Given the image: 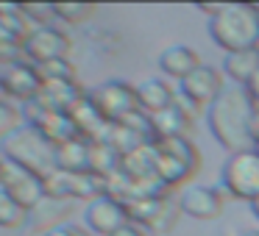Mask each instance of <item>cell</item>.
I'll list each match as a JSON object with an SVG mask.
<instances>
[{
  "mask_svg": "<svg viewBox=\"0 0 259 236\" xmlns=\"http://www.w3.org/2000/svg\"><path fill=\"white\" fill-rule=\"evenodd\" d=\"M176 200H179L181 214L192 219H214L223 211V195L212 186H187Z\"/></svg>",
  "mask_w": 259,
  "mask_h": 236,
  "instance_id": "12",
  "label": "cell"
},
{
  "mask_svg": "<svg viewBox=\"0 0 259 236\" xmlns=\"http://www.w3.org/2000/svg\"><path fill=\"white\" fill-rule=\"evenodd\" d=\"M176 106H179L181 111L187 114V117H192V120H195L198 114H201L203 108H206V106H201L198 100H192V97H187L184 92H176Z\"/></svg>",
  "mask_w": 259,
  "mask_h": 236,
  "instance_id": "31",
  "label": "cell"
},
{
  "mask_svg": "<svg viewBox=\"0 0 259 236\" xmlns=\"http://www.w3.org/2000/svg\"><path fill=\"white\" fill-rule=\"evenodd\" d=\"M20 9L36 28H48L56 17V3H20Z\"/></svg>",
  "mask_w": 259,
  "mask_h": 236,
  "instance_id": "29",
  "label": "cell"
},
{
  "mask_svg": "<svg viewBox=\"0 0 259 236\" xmlns=\"http://www.w3.org/2000/svg\"><path fill=\"white\" fill-rule=\"evenodd\" d=\"M251 136H253V147L259 150V108L253 111V123H251Z\"/></svg>",
  "mask_w": 259,
  "mask_h": 236,
  "instance_id": "35",
  "label": "cell"
},
{
  "mask_svg": "<svg viewBox=\"0 0 259 236\" xmlns=\"http://www.w3.org/2000/svg\"><path fill=\"white\" fill-rule=\"evenodd\" d=\"M256 153H259V150H256Z\"/></svg>",
  "mask_w": 259,
  "mask_h": 236,
  "instance_id": "40",
  "label": "cell"
},
{
  "mask_svg": "<svg viewBox=\"0 0 259 236\" xmlns=\"http://www.w3.org/2000/svg\"><path fill=\"white\" fill-rule=\"evenodd\" d=\"M212 42L229 53L256 50L259 47V9L248 3H226L206 23Z\"/></svg>",
  "mask_w": 259,
  "mask_h": 236,
  "instance_id": "2",
  "label": "cell"
},
{
  "mask_svg": "<svg viewBox=\"0 0 259 236\" xmlns=\"http://www.w3.org/2000/svg\"><path fill=\"white\" fill-rule=\"evenodd\" d=\"M20 108H14L12 103H0V139H6L12 131L20 128Z\"/></svg>",
  "mask_w": 259,
  "mask_h": 236,
  "instance_id": "30",
  "label": "cell"
},
{
  "mask_svg": "<svg viewBox=\"0 0 259 236\" xmlns=\"http://www.w3.org/2000/svg\"><path fill=\"white\" fill-rule=\"evenodd\" d=\"M75 203L78 200H70V197H45L39 206H34L28 211V228L31 230H53L59 225L67 222V217L75 211Z\"/></svg>",
  "mask_w": 259,
  "mask_h": 236,
  "instance_id": "15",
  "label": "cell"
},
{
  "mask_svg": "<svg viewBox=\"0 0 259 236\" xmlns=\"http://www.w3.org/2000/svg\"><path fill=\"white\" fill-rule=\"evenodd\" d=\"M253 111H256V103L248 97L245 86H229L209 106V111H206L209 131L218 139V145L226 147L231 156L234 153H245V150H256L253 147V136H251Z\"/></svg>",
  "mask_w": 259,
  "mask_h": 236,
  "instance_id": "1",
  "label": "cell"
},
{
  "mask_svg": "<svg viewBox=\"0 0 259 236\" xmlns=\"http://www.w3.org/2000/svg\"><path fill=\"white\" fill-rule=\"evenodd\" d=\"M34 34L31 20L23 14L20 3H9L0 6V42H14V45H25V39Z\"/></svg>",
  "mask_w": 259,
  "mask_h": 236,
  "instance_id": "18",
  "label": "cell"
},
{
  "mask_svg": "<svg viewBox=\"0 0 259 236\" xmlns=\"http://www.w3.org/2000/svg\"><path fill=\"white\" fill-rule=\"evenodd\" d=\"M42 75V84L45 81H75V67L67 62V58H53V62L36 64Z\"/></svg>",
  "mask_w": 259,
  "mask_h": 236,
  "instance_id": "28",
  "label": "cell"
},
{
  "mask_svg": "<svg viewBox=\"0 0 259 236\" xmlns=\"http://www.w3.org/2000/svg\"><path fill=\"white\" fill-rule=\"evenodd\" d=\"M95 9L98 6H92V3H56V17L70 25H84L95 14Z\"/></svg>",
  "mask_w": 259,
  "mask_h": 236,
  "instance_id": "27",
  "label": "cell"
},
{
  "mask_svg": "<svg viewBox=\"0 0 259 236\" xmlns=\"http://www.w3.org/2000/svg\"><path fill=\"white\" fill-rule=\"evenodd\" d=\"M195 67H201V58H198V53L187 45H170L167 50H162V56H159V70H162L167 78H176L179 84Z\"/></svg>",
  "mask_w": 259,
  "mask_h": 236,
  "instance_id": "16",
  "label": "cell"
},
{
  "mask_svg": "<svg viewBox=\"0 0 259 236\" xmlns=\"http://www.w3.org/2000/svg\"><path fill=\"white\" fill-rule=\"evenodd\" d=\"M0 172H3V158H0Z\"/></svg>",
  "mask_w": 259,
  "mask_h": 236,
  "instance_id": "39",
  "label": "cell"
},
{
  "mask_svg": "<svg viewBox=\"0 0 259 236\" xmlns=\"http://www.w3.org/2000/svg\"><path fill=\"white\" fill-rule=\"evenodd\" d=\"M125 208H128V217L134 225L159 230V233L173 228L179 214H181L179 200H173L170 195L167 197H137V200H131Z\"/></svg>",
  "mask_w": 259,
  "mask_h": 236,
  "instance_id": "7",
  "label": "cell"
},
{
  "mask_svg": "<svg viewBox=\"0 0 259 236\" xmlns=\"http://www.w3.org/2000/svg\"><path fill=\"white\" fill-rule=\"evenodd\" d=\"M176 92L167 81L162 78H148L137 86V97H140V108L148 114H159L164 108H170L176 103Z\"/></svg>",
  "mask_w": 259,
  "mask_h": 236,
  "instance_id": "17",
  "label": "cell"
},
{
  "mask_svg": "<svg viewBox=\"0 0 259 236\" xmlns=\"http://www.w3.org/2000/svg\"><path fill=\"white\" fill-rule=\"evenodd\" d=\"M220 178H223V186L231 197L253 203L259 197V153L245 150L229 156Z\"/></svg>",
  "mask_w": 259,
  "mask_h": 236,
  "instance_id": "4",
  "label": "cell"
},
{
  "mask_svg": "<svg viewBox=\"0 0 259 236\" xmlns=\"http://www.w3.org/2000/svg\"><path fill=\"white\" fill-rule=\"evenodd\" d=\"M153 117V131H156V142L159 139H179V136H187L192 131V117H187L179 106H170L159 114H151Z\"/></svg>",
  "mask_w": 259,
  "mask_h": 236,
  "instance_id": "19",
  "label": "cell"
},
{
  "mask_svg": "<svg viewBox=\"0 0 259 236\" xmlns=\"http://www.w3.org/2000/svg\"><path fill=\"white\" fill-rule=\"evenodd\" d=\"M90 97L101 114L109 123H120L125 120L131 111L140 108V97H137V86L125 84V81H103V84L92 86Z\"/></svg>",
  "mask_w": 259,
  "mask_h": 236,
  "instance_id": "5",
  "label": "cell"
},
{
  "mask_svg": "<svg viewBox=\"0 0 259 236\" xmlns=\"http://www.w3.org/2000/svg\"><path fill=\"white\" fill-rule=\"evenodd\" d=\"M9 86H6V81H3V75H0V103H9Z\"/></svg>",
  "mask_w": 259,
  "mask_h": 236,
  "instance_id": "36",
  "label": "cell"
},
{
  "mask_svg": "<svg viewBox=\"0 0 259 236\" xmlns=\"http://www.w3.org/2000/svg\"><path fill=\"white\" fill-rule=\"evenodd\" d=\"M84 86H78V81H45L36 95V100L48 108V111H62V114H70L73 106L78 100L87 97Z\"/></svg>",
  "mask_w": 259,
  "mask_h": 236,
  "instance_id": "14",
  "label": "cell"
},
{
  "mask_svg": "<svg viewBox=\"0 0 259 236\" xmlns=\"http://www.w3.org/2000/svg\"><path fill=\"white\" fill-rule=\"evenodd\" d=\"M223 89H226V86H223V75H220V70L218 67H209V64L195 67L179 84V92H184L187 97L198 100L201 106H212V103L220 97V92H223Z\"/></svg>",
  "mask_w": 259,
  "mask_h": 236,
  "instance_id": "11",
  "label": "cell"
},
{
  "mask_svg": "<svg viewBox=\"0 0 259 236\" xmlns=\"http://www.w3.org/2000/svg\"><path fill=\"white\" fill-rule=\"evenodd\" d=\"M114 236H148V230L140 228V225H134V222H128L125 228H120Z\"/></svg>",
  "mask_w": 259,
  "mask_h": 236,
  "instance_id": "33",
  "label": "cell"
},
{
  "mask_svg": "<svg viewBox=\"0 0 259 236\" xmlns=\"http://www.w3.org/2000/svg\"><path fill=\"white\" fill-rule=\"evenodd\" d=\"M56 169L64 172H90V142L75 136L56 147Z\"/></svg>",
  "mask_w": 259,
  "mask_h": 236,
  "instance_id": "20",
  "label": "cell"
},
{
  "mask_svg": "<svg viewBox=\"0 0 259 236\" xmlns=\"http://www.w3.org/2000/svg\"><path fill=\"white\" fill-rule=\"evenodd\" d=\"M256 9H259V6H256Z\"/></svg>",
  "mask_w": 259,
  "mask_h": 236,
  "instance_id": "41",
  "label": "cell"
},
{
  "mask_svg": "<svg viewBox=\"0 0 259 236\" xmlns=\"http://www.w3.org/2000/svg\"><path fill=\"white\" fill-rule=\"evenodd\" d=\"M245 92H248V97H251L253 103H256V108H259V73L253 75L251 81H248V86H245Z\"/></svg>",
  "mask_w": 259,
  "mask_h": 236,
  "instance_id": "34",
  "label": "cell"
},
{
  "mask_svg": "<svg viewBox=\"0 0 259 236\" xmlns=\"http://www.w3.org/2000/svg\"><path fill=\"white\" fill-rule=\"evenodd\" d=\"M84 222H87V228H90L92 236H114L120 228H125V225L131 222V217H128V208H125L123 203H117V200L103 195V197H98V200H92L90 206H87Z\"/></svg>",
  "mask_w": 259,
  "mask_h": 236,
  "instance_id": "8",
  "label": "cell"
},
{
  "mask_svg": "<svg viewBox=\"0 0 259 236\" xmlns=\"http://www.w3.org/2000/svg\"><path fill=\"white\" fill-rule=\"evenodd\" d=\"M45 236H92L90 228H84V225H75V222H64L59 225V228L48 230Z\"/></svg>",
  "mask_w": 259,
  "mask_h": 236,
  "instance_id": "32",
  "label": "cell"
},
{
  "mask_svg": "<svg viewBox=\"0 0 259 236\" xmlns=\"http://www.w3.org/2000/svg\"><path fill=\"white\" fill-rule=\"evenodd\" d=\"M123 169V153L103 142H90V172L109 178V175Z\"/></svg>",
  "mask_w": 259,
  "mask_h": 236,
  "instance_id": "23",
  "label": "cell"
},
{
  "mask_svg": "<svg viewBox=\"0 0 259 236\" xmlns=\"http://www.w3.org/2000/svg\"><path fill=\"white\" fill-rule=\"evenodd\" d=\"M251 211H253V217H256V219H259V197H256V200H253V203H251Z\"/></svg>",
  "mask_w": 259,
  "mask_h": 236,
  "instance_id": "37",
  "label": "cell"
},
{
  "mask_svg": "<svg viewBox=\"0 0 259 236\" xmlns=\"http://www.w3.org/2000/svg\"><path fill=\"white\" fill-rule=\"evenodd\" d=\"M109 145L117 147V150L123 153V158H125L128 153H134V150H140V147H145L148 142L142 139L140 134H134L131 128H125L123 123H114V128H112V139H109Z\"/></svg>",
  "mask_w": 259,
  "mask_h": 236,
  "instance_id": "26",
  "label": "cell"
},
{
  "mask_svg": "<svg viewBox=\"0 0 259 236\" xmlns=\"http://www.w3.org/2000/svg\"><path fill=\"white\" fill-rule=\"evenodd\" d=\"M70 120H73V125H75V131H78L81 139H87V142H103V145H109L114 123H109V120L101 114V108L92 103L90 92H87L84 100H78L73 106Z\"/></svg>",
  "mask_w": 259,
  "mask_h": 236,
  "instance_id": "10",
  "label": "cell"
},
{
  "mask_svg": "<svg viewBox=\"0 0 259 236\" xmlns=\"http://www.w3.org/2000/svg\"><path fill=\"white\" fill-rule=\"evenodd\" d=\"M0 189L12 195L23 208H34L45 200V181L42 175L31 172V169L20 167V164L3 158V172H0Z\"/></svg>",
  "mask_w": 259,
  "mask_h": 236,
  "instance_id": "6",
  "label": "cell"
},
{
  "mask_svg": "<svg viewBox=\"0 0 259 236\" xmlns=\"http://www.w3.org/2000/svg\"><path fill=\"white\" fill-rule=\"evenodd\" d=\"M23 225H28V208H23L12 195L0 189V228L14 230V228H23Z\"/></svg>",
  "mask_w": 259,
  "mask_h": 236,
  "instance_id": "25",
  "label": "cell"
},
{
  "mask_svg": "<svg viewBox=\"0 0 259 236\" xmlns=\"http://www.w3.org/2000/svg\"><path fill=\"white\" fill-rule=\"evenodd\" d=\"M242 236H259V230H245Z\"/></svg>",
  "mask_w": 259,
  "mask_h": 236,
  "instance_id": "38",
  "label": "cell"
},
{
  "mask_svg": "<svg viewBox=\"0 0 259 236\" xmlns=\"http://www.w3.org/2000/svg\"><path fill=\"white\" fill-rule=\"evenodd\" d=\"M223 73L234 81L237 86H248V81L259 73V47L256 50L229 53L223 58Z\"/></svg>",
  "mask_w": 259,
  "mask_h": 236,
  "instance_id": "22",
  "label": "cell"
},
{
  "mask_svg": "<svg viewBox=\"0 0 259 236\" xmlns=\"http://www.w3.org/2000/svg\"><path fill=\"white\" fill-rule=\"evenodd\" d=\"M123 172L131 175L137 181H145V178H153L156 175V147L153 145H145L140 150L128 153L123 158Z\"/></svg>",
  "mask_w": 259,
  "mask_h": 236,
  "instance_id": "24",
  "label": "cell"
},
{
  "mask_svg": "<svg viewBox=\"0 0 259 236\" xmlns=\"http://www.w3.org/2000/svg\"><path fill=\"white\" fill-rule=\"evenodd\" d=\"M0 153H3V158L42 175V178L56 169V145L48 142L31 125H20L6 139H0Z\"/></svg>",
  "mask_w": 259,
  "mask_h": 236,
  "instance_id": "3",
  "label": "cell"
},
{
  "mask_svg": "<svg viewBox=\"0 0 259 236\" xmlns=\"http://www.w3.org/2000/svg\"><path fill=\"white\" fill-rule=\"evenodd\" d=\"M31 128H36L48 142H53L56 147L78 136V131H75V125H73V120H70V114H62V111H45L39 123L31 125Z\"/></svg>",
  "mask_w": 259,
  "mask_h": 236,
  "instance_id": "21",
  "label": "cell"
},
{
  "mask_svg": "<svg viewBox=\"0 0 259 236\" xmlns=\"http://www.w3.org/2000/svg\"><path fill=\"white\" fill-rule=\"evenodd\" d=\"M70 47H73L70 36L64 31L48 25V28H34V34L23 45V53H25V62L45 64V62H53V58H67Z\"/></svg>",
  "mask_w": 259,
  "mask_h": 236,
  "instance_id": "9",
  "label": "cell"
},
{
  "mask_svg": "<svg viewBox=\"0 0 259 236\" xmlns=\"http://www.w3.org/2000/svg\"><path fill=\"white\" fill-rule=\"evenodd\" d=\"M0 75H3V81H6V86H9V95L20 103L34 100L42 89V75H39V70H36V64H31V62L9 64V67H3Z\"/></svg>",
  "mask_w": 259,
  "mask_h": 236,
  "instance_id": "13",
  "label": "cell"
}]
</instances>
